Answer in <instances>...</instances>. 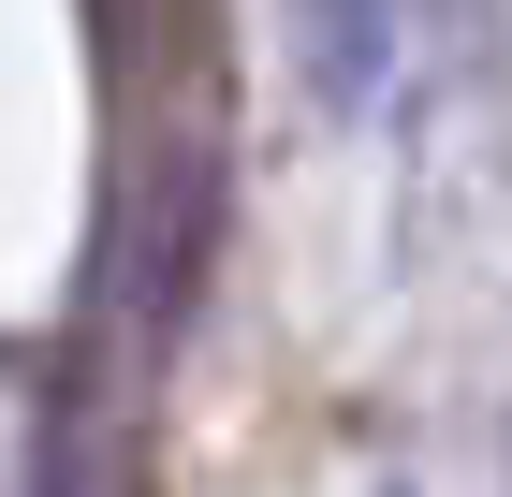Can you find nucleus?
Wrapping results in <instances>:
<instances>
[{"mask_svg": "<svg viewBox=\"0 0 512 497\" xmlns=\"http://www.w3.org/2000/svg\"><path fill=\"white\" fill-rule=\"evenodd\" d=\"M293 74L322 117H366L395 88V0H293Z\"/></svg>", "mask_w": 512, "mask_h": 497, "instance_id": "1", "label": "nucleus"}, {"mask_svg": "<svg viewBox=\"0 0 512 497\" xmlns=\"http://www.w3.org/2000/svg\"><path fill=\"white\" fill-rule=\"evenodd\" d=\"M88 44H103L118 88H147L161 59H176V0H88Z\"/></svg>", "mask_w": 512, "mask_h": 497, "instance_id": "2", "label": "nucleus"}]
</instances>
